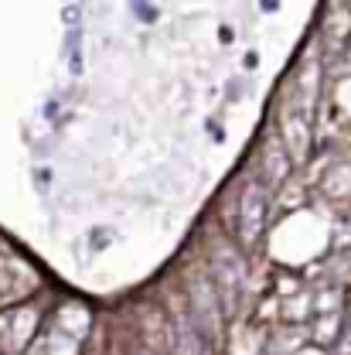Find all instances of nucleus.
<instances>
[{
    "label": "nucleus",
    "instance_id": "f257e3e1",
    "mask_svg": "<svg viewBox=\"0 0 351 355\" xmlns=\"http://www.w3.org/2000/svg\"><path fill=\"white\" fill-rule=\"evenodd\" d=\"M89 335V311L82 304H65L55 311V318L35 335L24 355H79Z\"/></svg>",
    "mask_w": 351,
    "mask_h": 355
},
{
    "label": "nucleus",
    "instance_id": "7ed1b4c3",
    "mask_svg": "<svg viewBox=\"0 0 351 355\" xmlns=\"http://www.w3.org/2000/svg\"><path fill=\"white\" fill-rule=\"evenodd\" d=\"M266 225V195L260 184H249L239 198V232L242 243H256Z\"/></svg>",
    "mask_w": 351,
    "mask_h": 355
},
{
    "label": "nucleus",
    "instance_id": "f03ea898",
    "mask_svg": "<svg viewBox=\"0 0 351 355\" xmlns=\"http://www.w3.org/2000/svg\"><path fill=\"white\" fill-rule=\"evenodd\" d=\"M42 331V311L31 304H14L0 311V352L21 355Z\"/></svg>",
    "mask_w": 351,
    "mask_h": 355
}]
</instances>
